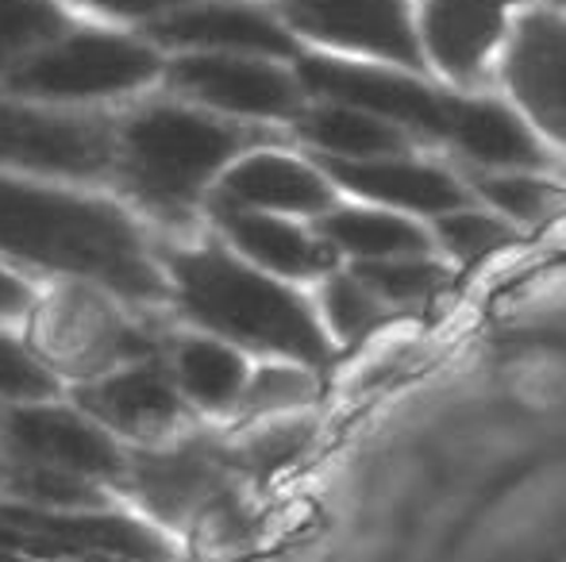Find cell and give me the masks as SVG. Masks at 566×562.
<instances>
[{"label":"cell","mask_w":566,"mask_h":562,"mask_svg":"<svg viewBox=\"0 0 566 562\" xmlns=\"http://www.w3.org/2000/svg\"><path fill=\"white\" fill-rule=\"evenodd\" d=\"M0 251L127 300H163L166 278L124 209L0 173Z\"/></svg>","instance_id":"6da1fadb"},{"label":"cell","mask_w":566,"mask_h":562,"mask_svg":"<svg viewBox=\"0 0 566 562\" xmlns=\"http://www.w3.org/2000/svg\"><path fill=\"white\" fill-rule=\"evenodd\" d=\"M166 274L174 278L178 305L189 320L239 351H259L313 370L328 367L336 354L316 300L301 293V285L251 266L228 243L166 251Z\"/></svg>","instance_id":"7a4b0ae2"},{"label":"cell","mask_w":566,"mask_h":562,"mask_svg":"<svg viewBox=\"0 0 566 562\" xmlns=\"http://www.w3.org/2000/svg\"><path fill=\"white\" fill-rule=\"evenodd\" d=\"M266 139L262 128L217 116L209 108L150 105L119 128L116 166L150 209L186 212L201 201L231 162Z\"/></svg>","instance_id":"3957f363"},{"label":"cell","mask_w":566,"mask_h":562,"mask_svg":"<svg viewBox=\"0 0 566 562\" xmlns=\"http://www.w3.org/2000/svg\"><path fill=\"white\" fill-rule=\"evenodd\" d=\"M308 100H332V105L363 108L370 116L397 124L424 147L440 150L443 128H448L451 97L443 82H436L424 70L389 66V62L339 59L324 51H301L293 59Z\"/></svg>","instance_id":"277c9868"},{"label":"cell","mask_w":566,"mask_h":562,"mask_svg":"<svg viewBox=\"0 0 566 562\" xmlns=\"http://www.w3.org/2000/svg\"><path fill=\"white\" fill-rule=\"evenodd\" d=\"M163 70L158 51L108 31H74L51 43L46 51L31 54L4 74V89L20 100L39 105H70V100L119 97Z\"/></svg>","instance_id":"5b68a950"},{"label":"cell","mask_w":566,"mask_h":562,"mask_svg":"<svg viewBox=\"0 0 566 562\" xmlns=\"http://www.w3.org/2000/svg\"><path fill=\"white\" fill-rule=\"evenodd\" d=\"M170 85L197 108L239 124H297L308 97L293 62L259 54L189 51L170 66Z\"/></svg>","instance_id":"8992f818"},{"label":"cell","mask_w":566,"mask_h":562,"mask_svg":"<svg viewBox=\"0 0 566 562\" xmlns=\"http://www.w3.org/2000/svg\"><path fill=\"white\" fill-rule=\"evenodd\" d=\"M536 0H417L424 66L448 89H493L516 20Z\"/></svg>","instance_id":"52a82bcc"},{"label":"cell","mask_w":566,"mask_h":562,"mask_svg":"<svg viewBox=\"0 0 566 562\" xmlns=\"http://www.w3.org/2000/svg\"><path fill=\"white\" fill-rule=\"evenodd\" d=\"M282 20L308 51L428 74L417 0H282Z\"/></svg>","instance_id":"ba28073f"},{"label":"cell","mask_w":566,"mask_h":562,"mask_svg":"<svg viewBox=\"0 0 566 562\" xmlns=\"http://www.w3.org/2000/svg\"><path fill=\"white\" fill-rule=\"evenodd\" d=\"M493 89H501L566 166V12L536 0L516 20L501 54Z\"/></svg>","instance_id":"9c48e42d"},{"label":"cell","mask_w":566,"mask_h":562,"mask_svg":"<svg viewBox=\"0 0 566 562\" xmlns=\"http://www.w3.org/2000/svg\"><path fill=\"white\" fill-rule=\"evenodd\" d=\"M321 162V158H316ZM336 189L350 201L394 209L405 216H417L424 224L440 220L443 212H454L474 201L467 173L448 155L432 147L401 150L386 158H363V162H321Z\"/></svg>","instance_id":"30bf717a"},{"label":"cell","mask_w":566,"mask_h":562,"mask_svg":"<svg viewBox=\"0 0 566 562\" xmlns=\"http://www.w3.org/2000/svg\"><path fill=\"white\" fill-rule=\"evenodd\" d=\"M440 155H448L462 173H563L559 155L547 147L544 136L528 124V116L501 89H454Z\"/></svg>","instance_id":"8fae6325"},{"label":"cell","mask_w":566,"mask_h":562,"mask_svg":"<svg viewBox=\"0 0 566 562\" xmlns=\"http://www.w3.org/2000/svg\"><path fill=\"white\" fill-rule=\"evenodd\" d=\"M119 131L97 116L51 113L43 105L0 100V162L31 173L93 178L116 162Z\"/></svg>","instance_id":"7c38bea8"},{"label":"cell","mask_w":566,"mask_h":562,"mask_svg":"<svg viewBox=\"0 0 566 562\" xmlns=\"http://www.w3.org/2000/svg\"><path fill=\"white\" fill-rule=\"evenodd\" d=\"M0 548L8 551H62L116 562H163L166 543L139 520L97 509H0Z\"/></svg>","instance_id":"4fadbf2b"},{"label":"cell","mask_w":566,"mask_h":562,"mask_svg":"<svg viewBox=\"0 0 566 562\" xmlns=\"http://www.w3.org/2000/svg\"><path fill=\"white\" fill-rule=\"evenodd\" d=\"M343 201L336 181L313 155L254 147L231 162L212 189V212H270V216L321 220Z\"/></svg>","instance_id":"5bb4252c"},{"label":"cell","mask_w":566,"mask_h":562,"mask_svg":"<svg viewBox=\"0 0 566 562\" xmlns=\"http://www.w3.org/2000/svg\"><path fill=\"white\" fill-rule=\"evenodd\" d=\"M0 443L8 450V463L51 466L90 481L124 470V455L108 439V427L74 409L8 405L0 416Z\"/></svg>","instance_id":"9a60e30c"},{"label":"cell","mask_w":566,"mask_h":562,"mask_svg":"<svg viewBox=\"0 0 566 562\" xmlns=\"http://www.w3.org/2000/svg\"><path fill=\"white\" fill-rule=\"evenodd\" d=\"M150 35L163 46H178L186 54L217 51L293 62L305 51L282 15H270L266 8L254 4H239V0H197V4L163 15L150 28Z\"/></svg>","instance_id":"2e32d148"},{"label":"cell","mask_w":566,"mask_h":562,"mask_svg":"<svg viewBox=\"0 0 566 562\" xmlns=\"http://www.w3.org/2000/svg\"><path fill=\"white\" fill-rule=\"evenodd\" d=\"M217 224L235 255L282 282L316 285L343 266L316 220L270 216V212H217Z\"/></svg>","instance_id":"e0dca14e"},{"label":"cell","mask_w":566,"mask_h":562,"mask_svg":"<svg viewBox=\"0 0 566 562\" xmlns=\"http://www.w3.org/2000/svg\"><path fill=\"white\" fill-rule=\"evenodd\" d=\"M77 401H82L85 416H93L108 432L132 435V439L163 435L178 427L181 416H186V393L158 362L119 367L116 374L85 385Z\"/></svg>","instance_id":"ac0fdd59"},{"label":"cell","mask_w":566,"mask_h":562,"mask_svg":"<svg viewBox=\"0 0 566 562\" xmlns=\"http://www.w3.org/2000/svg\"><path fill=\"white\" fill-rule=\"evenodd\" d=\"M324 240L336 247L343 266H366V263H389V258H409V255H432L436 240L432 227L417 216H405L394 209H378V204L350 201L343 197L332 212L316 220Z\"/></svg>","instance_id":"d6986e66"},{"label":"cell","mask_w":566,"mask_h":562,"mask_svg":"<svg viewBox=\"0 0 566 562\" xmlns=\"http://www.w3.org/2000/svg\"><path fill=\"white\" fill-rule=\"evenodd\" d=\"M293 136L321 162H363V158H386L424 147L397 124L363 113V108L332 105V100H308L293 124Z\"/></svg>","instance_id":"ffe728a7"},{"label":"cell","mask_w":566,"mask_h":562,"mask_svg":"<svg viewBox=\"0 0 566 562\" xmlns=\"http://www.w3.org/2000/svg\"><path fill=\"white\" fill-rule=\"evenodd\" d=\"M254 370L243 351L217 336H189L174 351V382L186 393L189 405L205 413H224L243 401Z\"/></svg>","instance_id":"44dd1931"},{"label":"cell","mask_w":566,"mask_h":562,"mask_svg":"<svg viewBox=\"0 0 566 562\" xmlns=\"http://www.w3.org/2000/svg\"><path fill=\"white\" fill-rule=\"evenodd\" d=\"M474 201L505 216L516 232L532 235L536 227L563 220L566 181L552 170H505V173H467Z\"/></svg>","instance_id":"7402d4cb"},{"label":"cell","mask_w":566,"mask_h":562,"mask_svg":"<svg viewBox=\"0 0 566 562\" xmlns=\"http://www.w3.org/2000/svg\"><path fill=\"white\" fill-rule=\"evenodd\" d=\"M432 240L440 258L451 266L454 274L482 271V266L497 263L505 251H513L521 240H528L524 232H516L505 216H497L493 209H485L482 201H470L454 212H443L440 220H432Z\"/></svg>","instance_id":"603a6c76"},{"label":"cell","mask_w":566,"mask_h":562,"mask_svg":"<svg viewBox=\"0 0 566 562\" xmlns=\"http://www.w3.org/2000/svg\"><path fill=\"white\" fill-rule=\"evenodd\" d=\"M135 486L163 520H186L217 489V463L197 450L150 455L135 466Z\"/></svg>","instance_id":"cb8c5ba5"},{"label":"cell","mask_w":566,"mask_h":562,"mask_svg":"<svg viewBox=\"0 0 566 562\" xmlns=\"http://www.w3.org/2000/svg\"><path fill=\"white\" fill-rule=\"evenodd\" d=\"M313 300L324 320V331L336 343V351L347 343H366V339H374L394 320V312L381 305L378 293L366 285L363 274L350 271V266H339L324 282H316Z\"/></svg>","instance_id":"d4e9b609"},{"label":"cell","mask_w":566,"mask_h":562,"mask_svg":"<svg viewBox=\"0 0 566 562\" xmlns=\"http://www.w3.org/2000/svg\"><path fill=\"white\" fill-rule=\"evenodd\" d=\"M366 278L374 293L381 297V305L397 316H417L428 312L443 293L451 289V282H459V274L440 258V251L432 255H409V258H389V263H366L350 266Z\"/></svg>","instance_id":"484cf974"},{"label":"cell","mask_w":566,"mask_h":562,"mask_svg":"<svg viewBox=\"0 0 566 562\" xmlns=\"http://www.w3.org/2000/svg\"><path fill=\"white\" fill-rule=\"evenodd\" d=\"M66 12L54 0H0V70H15L31 54L59 43Z\"/></svg>","instance_id":"4316f807"},{"label":"cell","mask_w":566,"mask_h":562,"mask_svg":"<svg viewBox=\"0 0 566 562\" xmlns=\"http://www.w3.org/2000/svg\"><path fill=\"white\" fill-rule=\"evenodd\" d=\"M4 489L20 505H31V509H90V505H97V494H93L90 478L51 470V466L8 463Z\"/></svg>","instance_id":"83f0119b"},{"label":"cell","mask_w":566,"mask_h":562,"mask_svg":"<svg viewBox=\"0 0 566 562\" xmlns=\"http://www.w3.org/2000/svg\"><path fill=\"white\" fill-rule=\"evenodd\" d=\"M313 397H316V370L301 367V362L274 359L254 370L239 405L254 416H270V413H290V409L308 405Z\"/></svg>","instance_id":"f1b7e54d"},{"label":"cell","mask_w":566,"mask_h":562,"mask_svg":"<svg viewBox=\"0 0 566 562\" xmlns=\"http://www.w3.org/2000/svg\"><path fill=\"white\" fill-rule=\"evenodd\" d=\"M0 397L12 405H46L59 397V378L23 343L0 336Z\"/></svg>","instance_id":"f546056e"},{"label":"cell","mask_w":566,"mask_h":562,"mask_svg":"<svg viewBox=\"0 0 566 562\" xmlns=\"http://www.w3.org/2000/svg\"><path fill=\"white\" fill-rule=\"evenodd\" d=\"M82 4L93 12L116 15V20H163V15L197 4V0H82Z\"/></svg>","instance_id":"4dcf8cb0"},{"label":"cell","mask_w":566,"mask_h":562,"mask_svg":"<svg viewBox=\"0 0 566 562\" xmlns=\"http://www.w3.org/2000/svg\"><path fill=\"white\" fill-rule=\"evenodd\" d=\"M28 285L15 282V274H8L4 266H0V316H15L28 308Z\"/></svg>","instance_id":"1f68e13d"},{"label":"cell","mask_w":566,"mask_h":562,"mask_svg":"<svg viewBox=\"0 0 566 562\" xmlns=\"http://www.w3.org/2000/svg\"><path fill=\"white\" fill-rule=\"evenodd\" d=\"M547 8H559V12H566V0H544Z\"/></svg>","instance_id":"d6a6232c"},{"label":"cell","mask_w":566,"mask_h":562,"mask_svg":"<svg viewBox=\"0 0 566 562\" xmlns=\"http://www.w3.org/2000/svg\"><path fill=\"white\" fill-rule=\"evenodd\" d=\"M0 562H15V555L8 548H0Z\"/></svg>","instance_id":"836d02e7"}]
</instances>
